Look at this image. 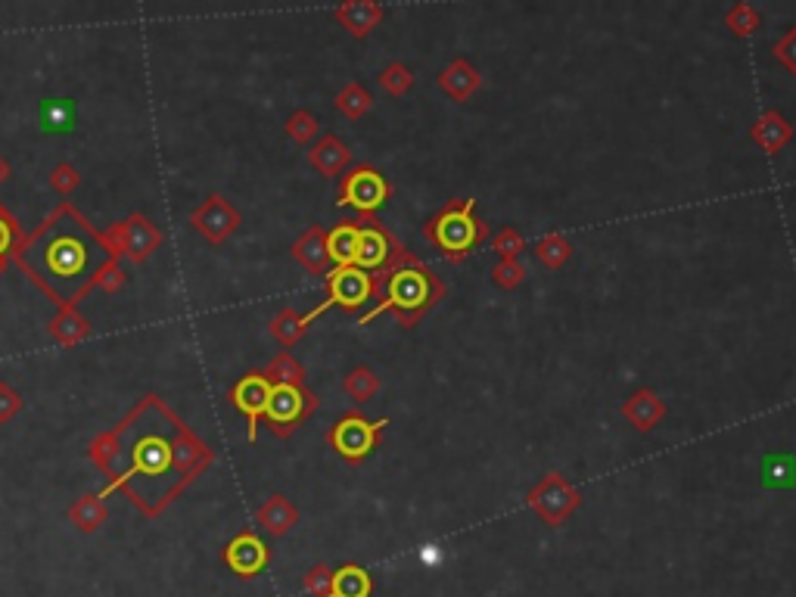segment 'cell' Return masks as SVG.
I'll return each instance as SVG.
<instances>
[{"instance_id":"obj_1","label":"cell","mask_w":796,"mask_h":597,"mask_svg":"<svg viewBox=\"0 0 796 597\" xmlns=\"http://www.w3.org/2000/svg\"><path fill=\"white\" fill-rule=\"evenodd\" d=\"M10 259L32 277L56 302V308H78V302L97 287V274L122 252L109 243L106 231L84 218L69 199L56 206L35 234H28Z\"/></svg>"},{"instance_id":"obj_2","label":"cell","mask_w":796,"mask_h":597,"mask_svg":"<svg viewBox=\"0 0 796 597\" xmlns=\"http://www.w3.org/2000/svg\"><path fill=\"white\" fill-rule=\"evenodd\" d=\"M181 417L172 408H162V423L153 430L147 426L144 433H137L131 442V464L106 482L100 498L106 501L112 492H125L137 510H144L147 517H162V510L172 504L184 486L175 470V439L181 430Z\"/></svg>"},{"instance_id":"obj_3","label":"cell","mask_w":796,"mask_h":597,"mask_svg":"<svg viewBox=\"0 0 796 597\" xmlns=\"http://www.w3.org/2000/svg\"><path fill=\"white\" fill-rule=\"evenodd\" d=\"M374 277H377V305L371 311H364L361 324H371L374 318L389 311L402 327H414L445 296L442 277L433 274V268L420 262L411 249L398 252L395 262L377 271Z\"/></svg>"},{"instance_id":"obj_4","label":"cell","mask_w":796,"mask_h":597,"mask_svg":"<svg viewBox=\"0 0 796 597\" xmlns=\"http://www.w3.org/2000/svg\"><path fill=\"white\" fill-rule=\"evenodd\" d=\"M473 209H476L473 196L451 199L448 206H442L430 221L423 224V237L439 249L442 259H448L454 265L470 259V255L489 237V227L473 215Z\"/></svg>"},{"instance_id":"obj_5","label":"cell","mask_w":796,"mask_h":597,"mask_svg":"<svg viewBox=\"0 0 796 597\" xmlns=\"http://www.w3.org/2000/svg\"><path fill=\"white\" fill-rule=\"evenodd\" d=\"M386 426H389L386 417H380V420H367L364 414L349 411V414H343V417H339V420L330 426L327 442H330V448H333L346 464L358 467V464H364V461L374 454V448H377V442H380V436H383Z\"/></svg>"},{"instance_id":"obj_6","label":"cell","mask_w":796,"mask_h":597,"mask_svg":"<svg viewBox=\"0 0 796 597\" xmlns=\"http://www.w3.org/2000/svg\"><path fill=\"white\" fill-rule=\"evenodd\" d=\"M315 411H318V395L311 389H305V386H274L262 420L268 423L271 436L290 439Z\"/></svg>"},{"instance_id":"obj_7","label":"cell","mask_w":796,"mask_h":597,"mask_svg":"<svg viewBox=\"0 0 796 597\" xmlns=\"http://www.w3.org/2000/svg\"><path fill=\"white\" fill-rule=\"evenodd\" d=\"M526 504H529V510H535V514L542 517L545 526H563L576 514V507L582 504V492L566 476L545 473L529 489Z\"/></svg>"},{"instance_id":"obj_8","label":"cell","mask_w":796,"mask_h":597,"mask_svg":"<svg viewBox=\"0 0 796 597\" xmlns=\"http://www.w3.org/2000/svg\"><path fill=\"white\" fill-rule=\"evenodd\" d=\"M392 196V184L386 175L374 165H355L349 168V175L339 181V206H349L358 212V218H371L380 206H386V199Z\"/></svg>"},{"instance_id":"obj_9","label":"cell","mask_w":796,"mask_h":597,"mask_svg":"<svg viewBox=\"0 0 796 597\" xmlns=\"http://www.w3.org/2000/svg\"><path fill=\"white\" fill-rule=\"evenodd\" d=\"M324 280H327V299L321 302L324 308L336 305L352 315V311H361L367 302H377V277L355 265L333 268Z\"/></svg>"},{"instance_id":"obj_10","label":"cell","mask_w":796,"mask_h":597,"mask_svg":"<svg viewBox=\"0 0 796 597\" xmlns=\"http://www.w3.org/2000/svg\"><path fill=\"white\" fill-rule=\"evenodd\" d=\"M405 249V243L398 240L392 231L371 215V218H358V252H355V268L377 274L386 265L395 262V255Z\"/></svg>"},{"instance_id":"obj_11","label":"cell","mask_w":796,"mask_h":597,"mask_svg":"<svg viewBox=\"0 0 796 597\" xmlns=\"http://www.w3.org/2000/svg\"><path fill=\"white\" fill-rule=\"evenodd\" d=\"M106 237L134 265H144L150 255L162 246V231L144 212H134L125 221H119L116 227H109Z\"/></svg>"},{"instance_id":"obj_12","label":"cell","mask_w":796,"mask_h":597,"mask_svg":"<svg viewBox=\"0 0 796 597\" xmlns=\"http://www.w3.org/2000/svg\"><path fill=\"white\" fill-rule=\"evenodd\" d=\"M190 224L196 234H203L212 246H221L224 240H231L237 234V227L243 224V215L234 209L231 199H224L221 193H212L203 199V206L193 209Z\"/></svg>"},{"instance_id":"obj_13","label":"cell","mask_w":796,"mask_h":597,"mask_svg":"<svg viewBox=\"0 0 796 597\" xmlns=\"http://www.w3.org/2000/svg\"><path fill=\"white\" fill-rule=\"evenodd\" d=\"M271 383L262 371H249L246 377H240L231 392H227V398H231V405L249 420V442H255V436H259V423L265 417V408H268V398H271Z\"/></svg>"},{"instance_id":"obj_14","label":"cell","mask_w":796,"mask_h":597,"mask_svg":"<svg viewBox=\"0 0 796 597\" xmlns=\"http://www.w3.org/2000/svg\"><path fill=\"white\" fill-rule=\"evenodd\" d=\"M221 560H224L227 566H231V570H234L240 579H255V576H259V573L265 570V566H268L271 551H268V545L262 542L259 535H255L252 529H246V532L234 535L231 542L224 545Z\"/></svg>"},{"instance_id":"obj_15","label":"cell","mask_w":796,"mask_h":597,"mask_svg":"<svg viewBox=\"0 0 796 597\" xmlns=\"http://www.w3.org/2000/svg\"><path fill=\"white\" fill-rule=\"evenodd\" d=\"M622 417L635 433H653L666 420V402L653 389H635L622 402Z\"/></svg>"},{"instance_id":"obj_16","label":"cell","mask_w":796,"mask_h":597,"mask_svg":"<svg viewBox=\"0 0 796 597\" xmlns=\"http://www.w3.org/2000/svg\"><path fill=\"white\" fill-rule=\"evenodd\" d=\"M293 259L308 271V274H321L327 277L333 271L330 252H327V227L311 224L308 231L293 243Z\"/></svg>"},{"instance_id":"obj_17","label":"cell","mask_w":796,"mask_h":597,"mask_svg":"<svg viewBox=\"0 0 796 597\" xmlns=\"http://www.w3.org/2000/svg\"><path fill=\"white\" fill-rule=\"evenodd\" d=\"M793 137H796L793 125L781 116V112H775V109L762 112V116L750 125V140H753V144L762 153H769V156L781 153Z\"/></svg>"},{"instance_id":"obj_18","label":"cell","mask_w":796,"mask_h":597,"mask_svg":"<svg viewBox=\"0 0 796 597\" xmlns=\"http://www.w3.org/2000/svg\"><path fill=\"white\" fill-rule=\"evenodd\" d=\"M308 165L324 178L346 175V168L352 165V150L336 134H324L318 144L308 150Z\"/></svg>"},{"instance_id":"obj_19","label":"cell","mask_w":796,"mask_h":597,"mask_svg":"<svg viewBox=\"0 0 796 597\" xmlns=\"http://www.w3.org/2000/svg\"><path fill=\"white\" fill-rule=\"evenodd\" d=\"M333 16L352 38H367L383 22V7L374 0H346L333 10Z\"/></svg>"},{"instance_id":"obj_20","label":"cell","mask_w":796,"mask_h":597,"mask_svg":"<svg viewBox=\"0 0 796 597\" xmlns=\"http://www.w3.org/2000/svg\"><path fill=\"white\" fill-rule=\"evenodd\" d=\"M255 523H259L268 535L280 538L299 523V510L287 495H271L259 504V510H255Z\"/></svg>"},{"instance_id":"obj_21","label":"cell","mask_w":796,"mask_h":597,"mask_svg":"<svg viewBox=\"0 0 796 597\" xmlns=\"http://www.w3.org/2000/svg\"><path fill=\"white\" fill-rule=\"evenodd\" d=\"M479 84H482V75H479V69L470 63V60H451L445 69H442V75H439V88L451 97V100H458V103H464V100H470L476 91H479Z\"/></svg>"},{"instance_id":"obj_22","label":"cell","mask_w":796,"mask_h":597,"mask_svg":"<svg viewBox=\"0 0 796 597\" xmlns=\"http://www.w3.org/2000/svg\"><path fill=\"white\" fill-rule=\"evenodd\" d=\"M88 454H91V464H94L109 482L116 479V476H119V464H122V458H125V442H122V436H119L116 426H112V430L97 433V436L91 439Z\"/></svg>"},{"instance_id":"obj_23","label":"cell","mask_w":796,"mask_h":597,"mask_svg":"<svg viewBox=\"0 0 796 597\" xmlns=\"http://www.w3.org/2000/svg\"><path fill=\"white\" fill-rule=\"evenodd\" d=\"M47 333L53 336V343L60 346H78L91 336V321L81 315L78 308H60L56 315L47 321Z\"/></svg>"},{"instance_id":"obj_24","label":"cell","mask_w":796,"mask_h":597,"mask_svg":"<svg viewBox=\"0 0 796 597\" xmlns=\"http://www.w3.org/2000/svg\"><path fill=\"white\" fill-rule=\"evenodd\" d=\"M109 520V507L97 492L81 495L72 507H69V523L81 532V535H94L100 532V526Z\"/></svg>"},{"instance_id":"obj_25","label":"cell","mask_w":796,"mask_h":597,"mask_svg":"<svg viewBox=\"0 0 796 597\" xmlns=\"http://www.w3.org/2000/svg\"><path fill=\"white\" fill-rule=\"evenodd\" d=\"M327 252L333 268H349L355 265L358 252V221H339L327 231Z\"/></svg>"},{"instance_id":"obj_26","label":"cell","mask_w":796,"mask_h":597,"mask_svg":"<svg viewBox=\"0 0 796 597\" xmlns=\"http://www.w3.org/2000/svg\"><path fill=\"white\" fill-rule=\"evenodd\" d=\"M374 579L358 563H346L333 570V597H371Z\"/></svg>"},{"instance_id":"obj_27","label":"cell","mask_w":796,"mask_h":597,"mask_svg":"<svg viewBox=\"0 0 796 597\" xmlns=\"http://www.w3.org/2000/svg\"><path fill=\"white\" fill-rule=\"evenodd\" d=\"M308 327H311V318H308V315H299L296 308H283L280 315H274V318H271V324H268L271 336L277 339V343H280L283 349L296 346L299 339L305 336V330H308Z\"/></svg>"},{"instance_id":"obj_28","label":"cell","mask_w":796,"mask_h":597,"mask_svg":"<svg viewBox=\"0 0 796 597\" xmlns=\"http://www.w3.org/2000/svg\"><path fill=\"white\" fill-rule=\"evenodd\" d=\"M262 374L268 377L271 386H305V367H302L287 349L277 352V355L268 361V367H265Z\"/></svg>"},{"instance_id":"obj_29","label":"cell","mask_w":796,"mask_h":597,"mask_svg":"<svg viewBox=\"0 0 796 597\" xmlns=\"http://www.w3.org/2000/svg\"><path fill=\"white\" fill-rule=\"evenodd\" d=\"M343 389H346V395L352 398L355 405H364V402H371V398L380 392V377L367 364H358V367H352V371L346 374Z\"/></svg>"},{"instance_id":"obj_30","label":"cell","mask_w":796,"mask_h":597,"mask_svg":"<svg viewBox=\"0 0 796 597\" xmlns=\"http://www.w3.org/2000/svg\"><path fill=\"white\" fill-rule=\"evenodd\" d=\"M336 109L343 112L346 119H361V116H367V112H371V106H374V97H371V91L364 88V84H358V81H349L343 91L336 94Z\"/></svg>"},{"instance_id":"obj_31","label":"cell","mask_w":796,"mask_h":597,"mask_svg":"<svg viewBox=\"0 0 796 597\" xmlns=\"http://www.w3.org/2000/svg\"><path fill=\"white\" fill-rule=\"evenodd\" d=\"M535 259L542 262L548 271H557V268H563L566 262L573 259V243L566 237H560V234H548V237H542L535 243Z\"/></svg>"},{"instance_id":"obj_32","label":"cell","mask_w":796,"mask_h":597,"mask_svg":"<svg viewBox=\"0 0 796 597\" xmlns=\"http://www.w3.org/2000/svg\"><path fill=\"white\" fill-rule=\"evenodd\" d=\"M725 25L734 38H750L756 28L762 25V16L756 13L753 4H734L728 13H725Z\"/></svg>"},{"instance_id":"obj_33","label":"cell","mask_w":796,"mask_h":597,"mask_svg":"<svg viewBox=\"0 0 796 597\" xmlns=\"http://www.w3.org/2000/svg\"><path fill=\"white\" fill-rule=\"evenodd\" d=\"M377 81H380V88H383L389 97H405V94L414 88V72H411L405 63H389V66L377 75Z\"/></svg>"},{"instance_id":"obj_34","label":"cell","mask_w":796,"mask_h":597,"mask_svg":"<svg viewBox=\"0 0 796 597\" xmlns=\"http://www.w3.org/2000/svg\"><path fill=\"white\" fill-rule=\"evenodd\" d=\"M283 128H287V137L293 140V144H299V147H308L311 140L318 137V131H321V122H318L315 116H311L308 109H296L293 116L287 119V125H283Z\"/></svg>"},{"instance_id":"obj_35","label":"cell","mask_w":796,"mask_h":597,"mask_svg":"<svg viewBox=\"0 0 796 597\" xmlns=\"http://www.w3.org/2000/svg\"><path fill=\"white\" fill-rule=\"evenodd\" d=\"M22 240H25V231H22L19 218L0 203V255H10Z\"/></svg>"},{"instance_id":"obj_36","label":"cell","mask_w":796,"mask_h":597,"mask_svg":"<svg viewBox=\"0 0 796 597\" xmlns=\"http://www.w3.org/2000/svg\"><path fill=\"white\" fill-rule=\"evenodd\" d=\"M302 588L311 597H333V570L327 563H315L311 570L302 576Z\"/></svg>"},{"instance_id":"obj_37","label":"cell","mask_w":796,"mask_h":597,"mask_svg":"<svg viewBox=\"0 0 796 597\" xmlns=\"http://www.w3.org/2000/svg\"><path fill=\"white\" fill-rule=\"evenodd\" d=\"M523 249H526V240L517 227H501L492 237V252H498V259H520Z\"/></svg>"},{"instance_id":"obj_38","label":"cell","mask_w":796,"mask_h":597,"mask_svg":"<svg viewBox=\"0 0 796 597\" xmlns=\"http://www.w3.org/2000/svg\"><path fill=\"white\" fill-rule=\"evenodd\" d=\"M492 280L498 283L501 290H517L520 283L526 280V268H523V262L520 259H501L498 265H495V271H492Z\"/></svg>"},{"instance_id":"obj_39","label":"cell","mask_w":796,"mask_h":597,"mask_svg":"<svg viewBox=\"0 0 796 597\" xmlns=\"http://www.w3.org/2000/svg\"><path fill=\"white\" fill-rule=\"evenodd\" d=\"M50 187L60 193V196H72L78 187H81V172L72 165V162H60V165H53V172H50Z\"/></svg>"},{"instance_id":"obj_40","label":"cell","mask_w":796,"mask_h":597,"mask_svg":"<svg viewBox=\"0 0 796 597\" xmlns=\"http://www.w3.org/2000/svg\"><path fill=\"white\" fill-rule=\"evenodd\" d=\"M72 122H75L72 103H66V100L44 103V128L47 131H66V128H72Z\"/></svg>"},{"instance_id":"obj_41","label":"cell","mask_w":796,"mask_h":597,"mask_svg":"<svg viewBox=\"0 0 796 597\" xmlns=\"http://www.w3.org/2000/svg\"><path fill=\"white\" fill-rule=\"evenodd\" d=\"M128 283V274L122 271V265H119V259H109L106 265H103V271L97 274V287L103 290V293H109V296H116L122 287Z\"/></svg>"},{"instance_id":"obj_42","label":"cell","mask_w":796,"mask_h":597,"mask_svg":"<svg viewBox=\"0 0 796 597\" xmlns=\"http://www.w3.org/2000/svg\"><path fill=\"white\" fill-rule=\"evenodd\" d=\"M775 60L790 72V75H796V25L793 28H787L784 32V38H778L775 41Z\"/></svg>"},{"instance_id":"obj_43","label":"cell","mask_w":796,"mask_h":597,"mask_svg":"<svg viewBox=\"0 0 796 597\" xmlns=\"http://www.w3.org/2000/svg\"><path fill=\"white\" fill-rule=\"evenodd\" d=\"M19 411H22V395L7 380H0V423H10Z\"/></svg>"},{"instance_id":"obj_44","label":"cell","mask_w":796,"mask_h":597,"mask_svg":"<svg viewBox=\"0 0 796 597\" xmlns=\"http://www.w3.org/2000/svg\"><path fill=\"white\" fill-rule=\"evenodd\" d=\"M10 178H13V165H10V162H7L4 156H0V187H4V184H7Z\"/></svg>"},{"instance_id":"obj_45","label":"cell","mask_w":796,"mask_h":597,"mask_svg":"<svg viewBox=\"0 0 796 597\" xmlns=\"http://www.w3.org/2000/svg\"><path fill=\"white\" fill-rule=\"evenodd\" d=\"M7 265H10V255H0V274L7 271Z\"/></svg>"}]
</instances>
